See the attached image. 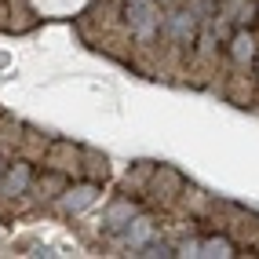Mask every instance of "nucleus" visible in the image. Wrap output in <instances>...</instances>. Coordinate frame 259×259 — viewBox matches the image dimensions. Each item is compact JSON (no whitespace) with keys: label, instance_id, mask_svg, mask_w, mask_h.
I'll list each match as a JSON object with an SVG mask.
<instances>
[{"label":"nucleus","instance_id":"nucleus-15","mask_svg":"<svg viewBox=\"0 0 259 259\" xmlns=\"http://www.w3.org/2000/svg\"><path fill=\"white\" fill-rule=\"evenodd\" d=\"M0 171H4V164H0Z\"/></svg>","mask_w":259,"mask_h":259},{"label":"nucleus","instance_id":"nucleus-5","mask_svg":"<svg viewBox=\"0 0 259 259\" xmlns=\"http://www.w3.org/2000/svg\"><path fill=\"white\" fill-rule=\"evenodd\" d=\"M95 197H99V183H77V186H66L59 194V204L66 212H84Z\"/></svg>","mask_w":259,"mask_h":259},{"label":"nucleus","instance_id":"nucleus-14","mask_svg":"<svg viewBox=\"0 0 259 259\" xmlns=\"http://www.w3.org/2000/svg\"><path fill=\"white\" fill-rule=\"evenodd\" d=\"M255 248H259V237H255Z\"/></svg>","mask_w":259,"mask_h":259},{"label":"nucleus","instance_id":"nucleus-1","mask_svg":"<svg viewBox=\"0 0 259 259\" xmlns=\"http://www.w3.org/2000/svg\"><path fill=\"white\" fill-rule=\"evenodd\" d=\"M164 15L157 8V0H128V26H132V37L135 40H153L161 33Z\"/></svg>","mask_w":259,"mask_h":259},{"label":"nucleus","instance_id":"nucleus-12","mask_svg":"<svg viewBox=\"0 0 259 259\" xmlns=\"http://www.w3.org/2000/svg\"><path fill=\"white\" fill-rule=\"evenodd\" d=\"M176 255H201V241H183Z\"/></svg>","mask_w":259,"mask_h":259},{"label":"nucleus","instance_id":"nucleus-10","mask_svg":"<svg viewBox=\"0 0 259 259\" xmlns=\"http://www.w3.org/2000/svg\"><path fill=\"white\" fill-rule=\"evenodd\" d=\"M66 186H70V183H66V176H59V171H48V176H40V183H37L40 197H59Z\"/></svg>","mask_w":259,"mask_h":259},{"label":"nucleus","instance_id":"nucleus-8","mask_svg":"<svg viewBox=\"0 0 259 259\" xmlns=\"http://www.w3.org/2000/svg\"><path fill=\"white\" fill-rule=\"evenodd\" d=\"M132 215H139V204H135V201H117V204H110V212H106V227L120 230V227L132 223Z\"/></svg>","mask_w":259,"mask_h":259},{"label":"nucleus","instance_id":"nucleus-11","mask_svg":"<svg viewBox=\"0 0 259 259\" xmlns=\"http://www.w3.org/2000/svg\"><path fill=\"white\" fill-rule=\"evenodd\" d=\"M150 171H153V164H146V161H143L139 168H132V171H128V179H124V186L132 190V186H143V183H150Z\"/></svg>","mask_w":259,"mask_h":259},{"label":"nucleus","instance_id":"nucleus-3","mask_svg":"<svg viewBox=\"0 0 259 259\" xmlns=\"http://www.w3.org/2000/svg\"><path fill=\"white\" fill-rule=\"evenodd\" d=\"M29 186H33V168H29V161L4 164V171H0V194H4V197L26 194Z\"/></svg>","mask_w":259,"mask_h":259},{"label":"nucleus","instance_id":"nucleus-4","mask_svg":"<svg viewBox=\"0 0 259 259\" xmlns=\"http://www.w3.org/2000/svg\"><path fill=\"white\" fill-rule=\"evenodd\" d=\"M183 190H186V183H183V176H179L176 168L161 164V168H153V171H150V194H153V197L171 201L176 194H183Z\"/></svg>","mask_w":259,"mask_h":259},{"label":"nucleus","instance_id":"nucleus-13","mask_svg":"<svg viewBox=\"0 0 259 259\" xmlns=\"http://www.w3.org/2000/svg\"><path fill=\"white\" fill-rule=\"evenodd\" d=\"M255 77H259V51H255Z\"/></svg>","mask_w":259,"mask_h":259},{"label":"nucleus","instance_id":"nucleus-7","mask_svg":"<svg viewBox=\"0 0 259 259\" xmlns=\"http://www.w3.org/2000/svg\"><path fill=\"white\" fill-rule=\"evenodd\" d=\"M153 237V219H146V215H132V223L124 227V241L132 248H139V245H146V241Z\"/></svg>","mask_w":259,"mask_h":259},{"label":"nucleus","instance_id":"nucleus-9","mask_svg":"<svg viewBox=\"0 0 259 259\" xmlns=\"http://www.w3.org/2000/svg\"><path fill=\"white\" fill-rule=\"evenodd\" d=\"M201 255H208V259H227L234 255V245H230V237H208V241H201Z\"/></svg>","mask_w":259,"mask_h":259},{"label":"nucleus","instance_id":"nucleus-2","mask_svg":"<svg viewBox=\"0 0 259 259\" xmlns=\"http://www.w3.org/2000/svg\"><path fill=\"white\" fill-rule=\"evenodd\" d=\"M161 33H164L171 44H179V48H194V44H197V33H201L197 11H194V8H176L171 15H164Z\"/></svg>","mask_w":259,"mask_h":259},{"label":"nucleus","instance_id":"nucleus-6","mask_svg":"<svg viewBox=\"0 0 259 259\" xmlns=\"http://www.w3.org/2000/svg\"><path fill=\"white\" fill-rule=\"evenodd\" d=\"M230 59L237 62V66H245V62H252L255 59V37L241 26L234 37H230Z\"/></svg>","mask_w":259,"mask_h":259}]
</instances>
